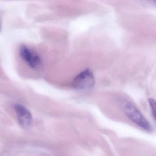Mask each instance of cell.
I'll use <instances>...</instances> for the list:
<instances>
[{"instance_id":"6da1fadb","label":"cell","mask_w":156,"mask_h":156,"mask_svg":"<svg viewBox=\"0 0 156 156\" xmlns=\"http://www.w3.org/2000/svg\"><path fill=\"white\" fill-rule=\"evenodd\" d=\"M122 109L126 116L133 123L144 130L148 131L151 130V126L149 122L131 102L126 101L123 103Z\"/></svg>"},{"instance_id":"7a4b0ae2","label":"cell","mask_w":156,"mask_h":156,"mask_svg":"<svg viewBox=\"0 0 156 156\" xmlns=\"http://www.w3.org/2000/svg\"><path fill=\"white\" fill-rule=\"evenodd\" d=\"M19 54L23 62L32 69L37 70L41 66L40 55L27 45L22 44L20 46Z\"/></svg>"},{"instance_id":"3957f363","label":"cell","mask_w":156,"mask_h":156,"mask_svg":"<svg viewBox=\"0 0 156 156\" xmlns=\"http://www.w3.org/2000/svg\"><path fill=\"white\" fill-rule=\"evenodd\" d=\"M95 81L93 72L90 69H87L82 71L75 77L73 86L76 90H88L94 86Z\"/></svg>"},{"instance_id":"277c9868","label":"cell","mask_w":156,"mask_h":156,"mask_svg":"<svg viewBox=\"0 0 156 156\" xmlns=\"http://www.w3.org/2000/svg\"><path fill=\"white\" fill-rule=\"evenodd\" d=\"M14 108L21 126L25 129L30 127L32 123V116L30 111L25 107L20 104H16Z\"/></svg>"},{"instance_id":"5b68a950","label":"cell","mask_w":156,"mask_h":156,"mask_svg":"<svg viewBox=\"0 0 156 156\" xmlns=\"http://www.w3.org/2000/svg\"><path fill=\"white\" fill-rule=\"evenodd\" d=\"M149 103L151 109V113H152V116L153 118L155 119V117H156V103L155 100L152 98H149L148 99Z\"/></svg>"},{"instance_id":"8992f818","label":"cell","mask_w":156,"mask_h":156,"mask_svg":"<svg viewBox=\"0 0 156 156\" xmlns=\"http://www.w3.org/2000/svg\"><path fill=\"white\" fill-rule=\"evenodd\" d=\"M2 22L1 20L0 19V32L2 30Z\"/></svg>"}]
</instances>
